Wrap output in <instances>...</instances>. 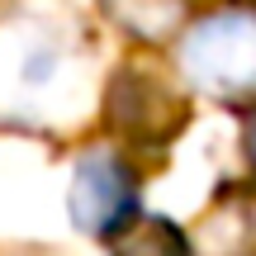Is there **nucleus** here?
I'll use <instances>...</instances> for the list:
<instances>
[{
    "label": "nucleus",
    "mask_w": 256,
    "mask_h": 256,
    "mask_svg": "<svg viewBox=\"0 0 256 256\" xmlns=\"http://www.w3.org/2000/svg\"><path fill=\"white\" fill-rule=\"evenodd\" d=\"M180 72L214 100H242L256 90V10L223 5L180 34Z\"/></svg>",
    "instance_id": "nucleus-1"
},
{
    "label": "nucleus",
    "mask_w": 256,
    "mask_h": 256,
    "mask_svg": "<svg viewBox=\"0 0 256 256\" xmlns=\"http://www.w3.org/2000/svg\"><path fill=\"white\" fill-rule=\"evenodd\" d=\"M138 171L110 147H95L76 162L72 190H66V209L72 223L86 238H119L128 223L138 218Z\"/></svg>",
    "instance_id": "nucleus-2"
},
{
    "label": "nucleus",
    "mask_w": 256,
    "mask_h": 256,
    "mask_svg": "<svg viewBox=\"0 0 256 256\" xmlns=\"http://www.w3.org/2000/svg\"><path fill=\"white\" fill-rule=\"evenodd\" d=\"M185 124V95L156 66H124L110 86V128L138 147H162Z\"/></svg>",
    "instance_id": "nucleus-3"
},
{
    "label": "nucleus",
    "mask_w": 256,
    "mask_h": 256,
    "mask_svg": "<svg viewBox=\"0 0 256 256\" xmlns=\"http://www.w3.org/2000/svg\"><path fill=\"white\" fill-rule=\"evenodd\" d=\"M190 256H256V194H223L185 238Z\"/></svg>",
    "instance_id": "nucleus-4"
},
{
    "label": "nucleus",
    "mask_w": 256,
    "mask_h": 256,
    "mask_svg": "<svg viewBox=\"0 0 256 256\" xmlns=\"http://www.w3.org/2000/svg\"><path fill=\"white\" fill-rule=\"evenodd\" d=\"M185 5L190 0H100V10L110 14L114 28H124L138 43H166L180 34Z\"/></svg>",
    "instance_id": "nucleus-5"
},
{
    "label": "nucleus",
    "mask_w": 256,
    "mask_h": 256,
    "mask_svg": "<svg viewBox=\"0 0 256 256\" xmlns=\"http://www.w3.org/2000/svg\"><path fill=\"white\" fill-rule=\"evenodd\" d=\"M114 256H190V247L166 218H133L119 232Z\"/></svg>",
    "instance_id": "nucleus-6"
},
{
    "label": "nucleus",
    "mask_w": 256,
    "mask_h": 256,
    "mask_svg": "<svg viewBox=\"0 0 256 256\" xmlns=\"http://www.w3.org/2000/svg\"><path fill=\"white\" fill-rule=\"evenodd\" d=\"M252 156H256V119H252Z\"/></svg>",
    "instance_id": "nucleus-7"
}]
</instances>
